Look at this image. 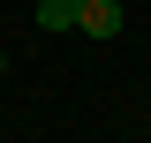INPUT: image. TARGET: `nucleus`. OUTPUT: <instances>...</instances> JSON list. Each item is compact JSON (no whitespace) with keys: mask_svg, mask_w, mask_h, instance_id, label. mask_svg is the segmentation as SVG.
Listing matches in <instances>:
<instances>
[{"mask_svg":"<svg viewBox=\"0 0 151 143\" xmlns=\"http://www.w3.org/2000/svg\"><path fill=\"white\" fill-rule=\"evenodd\" d=\"M121 23H129L121 0H76V30L83 38H121Z\"/></svg>","mask_w":151,"mask_h":143,"instance_id":"obj_1","label":"nucleus"},{"mask_svg":"<svg viewBox=\"0 0 151 143\" xmlns=\"http://www.w3.org/2000/svg\"><path fill=\"white\" fill-rule=\"evenodd\" d=\"M38 30H45V38L76 30V0H38Z\"/></svg>","mask_w":151,"mask_h":143,"instance_id":"obj_2","label":"nucleus"},{"mask_svg":"<svg viewBox=\"0 0 151 143\" xmlns=\"http://www.w3.org/2000/svg\"><path fill=\"white\" fill-rule=\"evenodd\" d=\"M0 75H8V53H0Z\"/></svg>","mask_w":151,"mask_h":143,"instance_id":"obj_3","label":"nucleus"},{"mask_svg":"<svg viewBox=\"0 0 151 143\" xmlns=\"http://www.w3.org/2000/svg\"><path fill=\"white\" fill-rule=\"evenodd\" d=\"M121 8H129V0H121Z\"/></svg>","mask_w":151,"mask_h":143,"instance_id":"obj_4","label":"nucleus"}]
</instances>
